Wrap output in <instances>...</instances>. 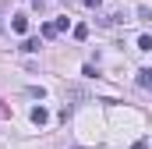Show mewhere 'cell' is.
<instances>
[{
    "instance_id": "cell-1",
    "label": "cell",
    "mask_w": 152,
    "mask_h": 149,
    "mask_svg": "<svg viewBox=\"0 0 152 149\" xmlns=\"http://www.w3.org/2000/svg\"><path fill=\"white\" fill-rule=\"evenodd\" d=\"M28 117H32V124H36V128H42V124L50 121V110H46V107H32V114H28Z\"/></svg>"
},
{
    "instance_id": "cell-2",
    "label": "cell",
    "mask_w": 152,
    "mask_h": 149,
    "mask_svg": "<svg viewBox=\"0 0 152 149\" xmlns=\"http://www.w3.org/2000/svg\"><path fill=\"white\" fill-rule=\"evenodd\" d=\"M11 29H14V32H28V18H25V14H14Z\"/></svg>"
},
{
    "instance_id": "cell-3",
    "label": "cell",
    "mask_w": 152,
    "mask_h": 149,
    "mask_svg": "<svg viewBox=\"0 0 152 149\" xmlns=\"http://www.w3.org/2000/svg\"><path fill=\"white\" fill-rule=\"evenodd\" d=\"M57 32H60V29H57V21H46V25L39 29V36H42V39H53Z\"/></svg>"
},
{
    "instance_id": "cell-4",
    "label": "cell",
    "mask_w": 152,
    "mask_h": 149,
    "mask_svg": "<svg viewBox=\"0 0 152 149\" xmlns=\"http://www.w3.org/2000/svg\"><path fill=\"white\" fill-rule=\"evenodd\" d=\"M138 85H142V89H152V71H149V68L138 71Z\"/></svg>"
},
{
    "instance_id": "cell-5",
    "label": "cell",
    "mask_w": 152,
    "mask_h": 149,
    "mask_svg": "<svg viewBox=\"0 0 152 149\" xmlns=\"http://www.w3.org/2000/svg\"><path fill=\"white\" fill-rule=\"evenodd\" d=\"M21 50H25V53H36V50H39V39H25Z\"/></svg>"
},
{
    "instance_id": "cell-6",
    "label": "cell",
    "mask_w": 152,
    "mask_h": 149,
    "mask_svg": "<svg viewBox=\"0 0 152 149\" xmlns=\"http://www.w3.org/2000/svg\"><path fill=\"white\" fill-rule=\"evenodd\" d=\"M75 39H78V43L88 39V25H75Z\"/></svg>"
},
{
    "instance_id": "cell-7",
    "label": "cell",
    "mask_w": 152,
    "mask_h": 149,
    "mask_svg": "<svg viewBox=\"0 0 152 149\" xmlns=\"http://www.w3.org/2000/svg\"><path fill=\"white\" fill-rule=\"evenodd\" d=\"M138 50H152V36H142V39H138Z\"/></svg>"
},
{
    "instance_id": "cell-8",
    "label": "cell",
    "mask_w": 152,
    "mask_h": 149,
    "mask_svg": "<svg viewBox=\"0 0 152 149\" xmlns=\"http://www.w3.org/2000/svg\"><path fill=\"white\" fill-rule=\"evenodd\" d=\"M131 149H149V142H145V139H138V142H134Z\"/></svg>"
},
{
    "instance_id": "cell-9",
    "label": "cell",
    "mask_w": 152,
    "mask_h": 149,
    "mask_svg": "<svg viewBox=\"0 0 152 149\" xmlns=\"http://www.w3.org/2000/svg\"><path fill=\"white\" fill-rule=\"evenodd\" d=\"M85 7H99V0H85Z\"/></svg>"
}]
</instances>
